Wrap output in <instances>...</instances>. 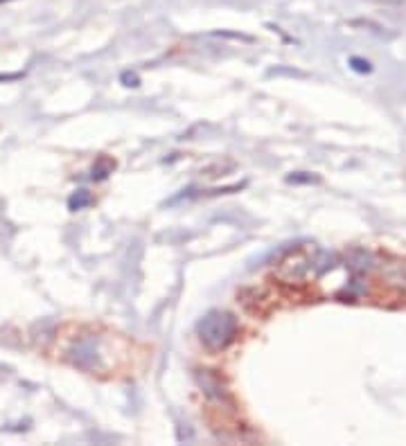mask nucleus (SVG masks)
<instances>
[{"mask_svg":"<svg viewBox=\"0 0 406 446\" xmlns=\"http://www.w3.org/2000/svg\"><path fill=\"white\" fill-rule=\"evenodd\" d=\"M197 381H199V386L203 388V392H206V397H210V399H215V401L228 399V390H226V386L222 383V379L215 377L210 370H199L197 372Z\"/></svg>","mask_w":406,"mask_h":446,"instance_id":"f03ea898","label":"nucleus"},{"mask_svg":"<svg viewBox=\"0 0 406 446\" xmlns=\"http://www.w3.org/2000/svg\"><path fill=\"white\" fill-rule=\"evenodd\" d=\"M91 194H88L86 190H79L77 194H72L70 201H68V205L70 210H81V208H86V205H91Z\"/></svg>","mask_w":406,"mask_h":446,"instance_id":"20e7f679","label":"nucleus"},{"mask_svg":"<svg viewBox=\"0 0 406 446\" xmlns=\"http://www.w3.org/2000/svg\"><path fill=\"white\" fill-rule=\"evenodd\" d=\"M350 63H352V68H354L356 72H370V63H368V61L356 59V56H354V59H352Z\"/></svg>","mask_w":406,"mask_h":446,"instance_id":"39448f33","label":"nucleus"},{"mask_svg":"<svg viewBox=\"0 0 406 446\" xmlns=\"http://www.w3.org/2000/svg\"><path fill=\"white\" fill-rule=\"evenodd\" d=\"M113 167H116V162L109 160V158H100L97 160V165L93 167V181H102V178H107Z\"/></svg>","mask_w":406,"mask_h":446,"instance_id":"7ed1b4c3","label":"nucleus"},{"mask_svg":"<svg viewBox=\"0 0 406 446\" xmlns=\"http://www.w3.org/2000/svg\"><path fill=\"white\" fill-rule=\"evenodd\" d=\"M237 318L228 311H208L197 324V334L201 338L203 347H208L210 352H222L226 350L235 336H237Z\"/></svg>","mask_w":406,"mask_h":446,"instance_id":"f257e3e1","label":"nucleus"}]
</instances>
